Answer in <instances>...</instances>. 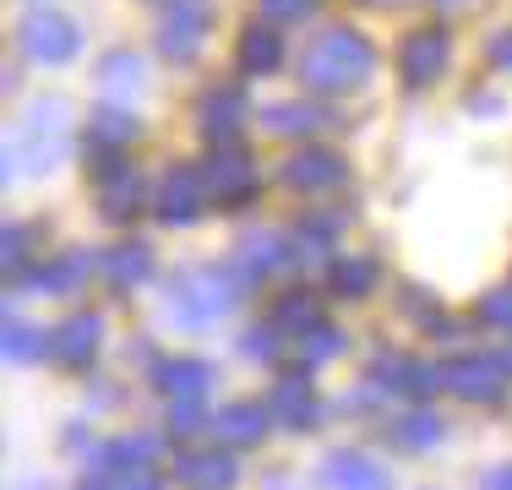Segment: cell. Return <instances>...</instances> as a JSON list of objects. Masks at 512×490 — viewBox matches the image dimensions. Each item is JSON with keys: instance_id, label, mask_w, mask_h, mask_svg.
I'll use <instances>...</instances> for the list:
<instances>
[{"instance_id": "38", "label": "cell", "mask_w": 512, "mask_h": 490, "mask_svg": "<svg viewBox=\"0 0 512 490\" xmlns=\"http://www.w3.org/2000/svg\"><path fill=\"white\" fill-rule=\"evenodd\" d=\"M197 425H202V403L197 398H175V403H169V431L191 436Z\"/></svg>"}, {"instance_id": "41", "label": "cell", "mask_w": 512, "mask_h": 490, "mask_svg": "<svg viewBox=\"0 0 512 490\" xmlns=\"http://www.w3.org/2000/svg\"><path fill=\"white\" fill-rule=\"evenodd\" d=\"M436 6H463V0H436Z\"/></svg>"}, {"instance_id": "34", "label": "cell", "mask_w": 512, "mask_h": 490, "mask_svg": "<svg viewBox=\"0 0 512 490\" xmlns=\"http://www.w3.org/2000/svg\"><path fill=\"white\" fill-rule=\"evenodd\" d=\"M338 229H344V218H338V213H316V218H306V224H300V245H311V251H322V245L333 240Z\"/></svg>"}, {"instance_id": "2", "label": "cell", "mask_w": 512, "mask_h": 490, "mask_svg": "<svg viewBox=\"0 0 512 490\" xmlns=\"http://www.w3.org/2000/svg\"><path fill=\"white\" fill-rule=\"evenodd\" d=\"M71 153V109L60 98H33L6 137V180H39Z\"/></svg>"}, {"instance_id": "4", "label": "cell", "mask_w": 512, "mask_h": 490, "mask_svg": "<svg viewBox=\"0 0 512 490\" xmlns=\"http://www.w3.org/2000/svg\"><path fill=\"white\" fill-rule=\"evenodd\" d=\"M17 44H22V55H28L33 66H66V60H77V49H82V28L55 6H33L28 17L17 22Z\"/></svg>"}, {"instance_id": "16", "label": "cell", "mask_w": 512, "mask_h": 490, "mask_svg": "<svg viewBox=\"0 0 512 490\" xmlns=\"http://www.w3.org/2000/svg\"><path fill=\"white\" fill-rule=\"evenodd\" d=\"M267 409H273L278 431H306L316 420V387L306 376H278L273 392H267Z\"/></svg>"}, {"instance_id": "15", "label": "cell", "mask_w": 512, "mask_h": 490, "mask_svg": "<svg viewBox=\"0 0 512 490\" xmlns=\"http://www.w3.org/2000/svg\"><path fill=\"white\" fill-rule=\"evenodd\" d=\"M175 480L186 485V490H235L240 469H235V458H229L224 447H213V452H180V458H175Z\"/></svg>"}, {"instance_id": "35", "label": "cell", "mask_w": 512, "mask_h": 490, "mask_svg": "<svg viewBox=\"0 0 512 490\" xmlns=\"http://www.w3.org/2000/svg\"><path fill=\"white\" fill-rule=\"evenodd\" d=\"M28 245H33V229H22V224H11L6 229V245H0V262H6V273H22V267H28Z\"/></svg>"}, {"instance_id": "14", "label": "cell", "mask_w": 512, "mask_h": 490, "mask_svg": "<svg viewBox=\"0 0 512 490\" xmlns=\"http://www.w3.org/2000/svg\"><path fill=\"white\" fill-rule=\"evenodd\" d=\"M99 338H104V322L93 311H77L66 316V322L50 333V354L55 365H66V371H82V365H93V354H99Z\"/></svg>"}, {"instance_id": "42", "label": "cell", "mask_w": 512, "mask_h": 490, "mask_svg": "<svg viewBox=\"0 0 512 490\" xmlns=\"http://www.w3.org/2000/svg\"><path fill=\"white\" fill-rule=\"evenodd\" d=\"M17 490H44V485H17Z\"/></svg>"}, {"instance_id": "24", "label": "cell", "mask_w": 512, "mask_h": 490, "mask_svg": "<svg viewBox=\"0 0 512 490\" xmlns=\"http://www.w3.org/2000/svg\"><path fill=\"white\" fill-rule=\"evenodd\" d=\"M88 278H93V251H66V256H55V262L33 267L28 284L44 289V294H77Z\"/></svg>"}, {"instance_id": "26", "label": "cell", "mask_w": 512, "mask_h": 490, "mask_svg": "<svg viewBox=\"0 0 512 490\" xmlns=\"http://www.w3.org/2000/svg\"><path fill=\"white\" fill-rule=\"evenodd\" d=\"M442 436H447V425H442V414H431V409H414L404 420H393V431H387V441H393L398 452H431Z\"/></svg>"}, {"instance_id": "12", "label": "cell", "mask_w": 512, "mask_h": 490, "mask_svg": "<svg viewBox=\"0 0 512 490\" xmlns=\"http://www.w3.org/2000/svg\"><path fill=\"white\" fill-rule=\"evenodd\" d=\"M349 180V164H344V153H327V147H306V153H295L284 164V186H295V191H311V196H322V191H338Z\"/></svg>"}, {"instance_id": "3", "label": "cell", "mask_w": 512, "mask_h": 490, "mask_svg": "<svg viewBox=\"0 0 512 490\" xmlns=\"http://www.w3.org/2000/svg\"><path fill=\"white\" fill-rule=\"evenodd\" d=\"M376 71V44L360 28H327L322 39H311L306 60H300V82L311 93H355L360 82H371Z\"/></svg>"}, {"instance_id": "19", "label": "cell", "mask_w": 512, "mask_h": 490, "mask_svg": "<svg viewBox=\"0 0 512 490\" xmlns=\"http://www.w3.org/2000/svg\"><path fill=\"white\" fill-rule=\"evenodd\" d=\"M262 126L278 131V137H316V131L338 126V120H333V109L311 104V98H284V104L262 109Z\"/></svg>"}, {"instance_id": "17", "label": "cell", "mask_w": 512, "mask_h": 490, "mask_svg": "<svg viewBox=\"0 0 512 490\" xmlns=\"http://www.w3.org/2000/svg\"><path fill=\"white\" fill-rule=\"evenodd\" d=\"M142 77H148V66H142L137 49H109V55L99 60V93H104V104L126 109L131 98L142 93Z\"/></svg>"}, {"instance_id": "22", "label": "cell", "mask_w": 512, "mask_h": 490, "mask_svg": "<svg viewBox=\"0 0 512 490\" xmlns=\"http://www.w3.org/2000/svg\"><path fill=\"white\" fill-rule=\"evenodd\" d=\"M142 137V126L137 120L126 115V109H99V115H93V126H88V164H104V158H120L126 153L131 142Z\"/></svg>"}, {"instance_id": "6", "label": "cell", "mask_w": 512, "mask_h": 490, "mask_svg": "<svg viewBox=\"0 0 512 490\" xmlns=\"http://www.w3.org/2000/svg\"><path fill=\"white\" fill-rule=\"evenodd\" d=\"M512 382V365L496 354H463V360L442 365V387L463 403H502Z\"/></svg>"}, {"instance_id": "10", "label": "cell", "mask_w": 512, "mask_h": 490, "mask_svg": "<svg viewBox=\"0 0 512 490\" xmlns=\"http://www.w3.org/2000/svg\"><path fill=\"white\" fill-rule=\"evenodd\" d=\"M447 60H453V44H447L442 28H414L398 49V77L409 88H431V82H442Z\"/></svg>"}, {"instance_id": "29", "label": "cell", "mask_w": 512, "mask_h": 490, "mask_svg": "<svg viewBox=\"0 0 512 490\" xmlns=\"http://www.w3.org/2000/svg\"><path fill=\"white\" fill-rule=\"evenodd\" d=\"M376 289V262L371 256H338L333 262V294L344 300H365Z\"/></svg>"}, {"instance_id": "37", "label": "cell", "mask_w": 512, "mask_h": 490, "mask_svg": "<svg viewBox=\"0 0 512 490\" xmlns=\"http://www.w3.org/2000/svg\"><path fill=\"white\" fill-rule=\"evenodd\" d=\"M256 6H262L267 22H300V17H311L316 0H256Z\"/></svg>"}, {"instance_id": "21", "label": "cell", "mask_w": 512, "mask_h": 490, "mask_svg": "<svg viewBox=\"0 0 512 490\" xmlns=\"http://www.w3.org/2000/svg\"><path fill=\"white\" fill-rule=\"evenodd\" d=\"M99 278H104L115 294H131L137 284H148V278H153V251H148L142 240L115 245V251L99 256Z\"/></svg>"}, {"instance_id": "36", "label": "cell", "mask_w": 512, "mask_h": 490, "mask_svg": "<svg viewBox=\"0 0 512 490\" xmlns=\"http://www.w3.org/2000/svg\"><path fill=\"white\" fill-rule=\"evenodd\" d=\"M480 322L485 327H507V333H512V284L496 289V294H485V300H480Z\"/></svg>"}, {"instance_id": "18", "label": "cell", "mask_w": 512, "mask_h": 490, "mask_svg": "<svg viewBox=\"0 0 512 490\" xmlns=\"http://www.w3.org/2000/svg\"><path fill=\"white\" fill-rule=\"evenodd\" d=\"M240 120H246V93L240 88H207L197 104V126L207 131V142H235Z\"/></svg>"}, {"instance_id": "13", "label": "cell", "mask_w": 512, "mask_h": 490, "mask_svg": "<svg viewBox=\"0 0 512 490\" xmlns=\"http://www.w3.org/2000/svg\"><path fill=\"white\" fill-rule=\"evenodd\" d=\"M235 267L251 278V284H262V278H278L295 267V251H289L284 235H267V229H251V235H240L235 245Z\"/></svg>"}, {"instance_id": "39", "label": "cell", "mask_w": 512, "mask_h": 490, "mask_svg": "<svg viewBox=\"0 0 512 490\" xmlns=\"http://www.w3.org/2000/svg\"><path fill=\"white\" fill-rule=\"evenodd\" d=\"M485 55H491V66L512 71V33H496V39H491V49H485Z\"/></svg>"}, {"instance_id": "32", "label": "cell", "mask_w": 512, "mask_h": 490, "mask_svg": "<svg viewBox=\"0 0 512 490\" xmlns=\"http://www.w3.org/2000/svg\"><path fill=\"white\" fill-rule=\"evenodd\" d=\"M273 322H278V327H295V333H306V327L322 322V311H316V300H311L306 289H295V294H284V300H278Z\"/></svg>"}, {"instance_id": "7", "label": "cell", "mask_w": 512, "mask_h": 490, "mask_svg": "<svg viewBox=\"0 0 512 490\" xmlns=\"http://www.w3.org/2000/svg\"><path fill=\"white\" fill-rule=\"evenodd\" d=\"M207 28H213V0H169L158 17V55L197 60Z\"/></svg>"}, {"instance_id": "25", "label": "cell", "mask_w": 512, "mask_h": 490, "mask_svg": "<svg viewBox=\"0 0 512 490\" xmlns=\"http://www.w3.org/2000/svg\"><path fill=\"white\" fill-rule=\"evenodd\" d=\"M153 387L169 392V398H202V392L213 387V365L207 360H158Z\"/></svg>"}, {"instance_id": "27", "label": "cell", "mask_w": 512, "mask_h": 490, "mask_svg": "<svg viewBox=\"0 0 512 490\" xmlns=\"http://www.w3.org/2000/svg\"><path fill=\"white\" fill-rule=\"evenodd\" d=\"M284 66V39L273 28H246L240 33V71L246 77H267V71Z\"/></svg>"}, {"instance_id": "31", "label": "cell", "mask_w": 512, "mask_h": 490, "mask_svg": "<svg viewBox=\"0 0 512 490\" xmlns=\"http://www.w3.org/2000/svg\"><path fill=\"white\" fill-rule=\"evenodd\" d=\"M44 349H50V333H39V327H28V322H6V360L28 365V360H39Z\"/></svg>"}, {"instance_id": "11", "label": "cell", "mask_w": 512, "mask_h": 490, "mask_svg": "<svg viewBox=\"0 0 512 490\" xmlns=\"http://www.w3.org/2000/svg\"><path fill=\"white\" fill-rule=\"evenodd\" d=\"M371 387L376 392H404V398H431L442 392V365H420V360H404V354H382L371 371Z\"/></svg>"}, {"instance_id": "33", "label": "cell", "mask_w": 512, "mask_h": 490, "mask_svg": "<svg viewBox=\"0 0 512 490\" xmlns=\"http://www.w3.org/2000/svg\"><path fill=\"white\" fill-rule=\"evenodd\" d=\"M278 333H284L278 322H273V327H267V322H262V327H251V333L240 338V349H246V360H262V365H273L278 354H284V343H278Z\"/></svg>"}, {"instance_id": "1", "label": "cell", "mask_w": 512, "mask_h": 490, "mask_svg": "<svg viewBox=\"0 0 512 490\" xmlns=\"http://www.w3.org/2000/svg\"><path fill=\"white\" fill-rule=\"evenodd\" d=\"M246 284L251 278L240 267H180L164 289V322L180 333H202L235 311Z\"/></svg>"}, {"instance_id": "23", "label": "cell", "mask_w": 512, "mask_h": 490, "mask_svg": "<svg viewBox=\"0 0 512 490\" xmlns=\"http://www.w3.org/2000/svg\"><path fill=\"white\" fill-rule=\"evenodd\" d=\"M267 425H273V409H267V403H229V409L213 414V436L224 441V447H256V441L267 436Z\"/></svg>"}, {"instance_id": "28", "label": "cell", "mask_w": 512, "mask_h": 490, "mask_svg": "<svg viewBox=\"0 0 512 490\" xmlns=\"http://www.w3.org/2000/svg\"><path fill=\"white\" fill-rule=\"evenodd\" d=\"M153 458H158V436H120V441H109L93 463H99V469H148Z\"/></svg>"}, {"instance_id": "9", "label": "cell", "mask_w": 512, "mask_h": 490, "mask_svg": "<svg viewBox=\"0 0 512 490\" xmlns=\"http://www.w3.org/2000/svg\"><path fill=\"white\" fill-rule=\"evenodd\" d=\"M202 202H207V180H202V169H191V164H169V169H164V180H158V196H153L158 218H164V224H197V218H202Z\"/></svg>"}, {"instance_id": "20", "label": "cell", "mask_w": 512, "mask_h": 490, "mask_svg": "<svg viewBox=\"0 0 512 490\" xmlns=\"http://www.w3.org/2000/svg\"><path fill=\"white\" fill-rule=\"evenodd\" d=\"M322 485L327 490H393L387 469L376 458H365V452H333L322 463Z\"/></svg>"}, {"instance_id": "5", "label": "cell", "mask_w": 512, "mask_h": 490, "mask_svg": "<svg viewBox=\"0 0 512 490\" xmlns=\"http://www.w3.org/2000/svg\"><path fill=\"white\" fill-rule=\"evenodd\" d=\"M202 180H207V196L224 207H246L262 191V175H256L251 153L240 142H213V153L202 164Z\"/></svg>"}, {"instance_id": "40", "label": "cell", "mask_w": 512, "mask_h": 490, "mask_svg": "<svg viewBox=\"0 0 512 490\" xmlns=\"http://www.w3.org/2000/svg\"><path fill=\"white\" fill-rule=\"evenodd\" d=\"M485 490H512V463L496 469V474H485Z\"/></svg>"}, {"instance_id": "8", "label": "cell", "mask_w": 512, "mask_h": 490, "mask_svg": "<svg viewBox=\"0 0 512 490\" xmlns=\"http://www.w3.org/2000/svg\"><path fill=\"white\" fill-rule=\"evenodd\" d=\"M93 202H99V213L115 218V224L137 218V207H142V175L126 164V158H104V164H93Z\"/></svg>"}, {"instance_id": "30", "label": "cell", "mask_w": 512, "mask_h": 490, "mask_svg": "<svg viewBox=\"0 0 512 490\" xmlns=\"http://www.w3.org/2000/svg\"><path fill=\"white\" fill-rule=\"evenodd\" d=\"M344 333H338V327H327V322H316V327H306V333H300V365H306V371H316V365H333L338 354H344Z\"/></svg>"}]
</instances>
